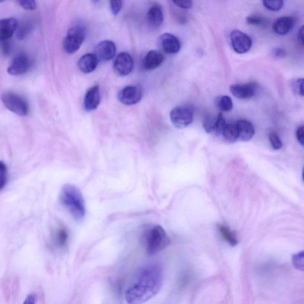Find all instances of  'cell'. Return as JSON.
I'll use <instances>...</instances> for the list:
<instances>
[{"mask_svg":"<svg viewBox=\"0 0 304 304\" xmlns=\"http://www.w3.org/2000/svg\"><path fill=\"white\" fill-rule=\"evenodd\" d=\"M164 278L163 268L158 263H149L141 267L126 290L127 302L142 303L153 298L160 291Z\"/></svg>","mask_w":304,"mask_h":304,"instance_id":"cell-1","label":"cell"},{"mask_svg":"<svg viewBox=\"0 0 304 304\" xmlns=\"http://www.w3.org/2000/svg\"><path fill=\"white\" fill-rule=\"evenodd\" d=\"M60 201L74 220H83L86 214V205L78 187L70 184L64 185L60 192Z\"/></svg>","mask_w":304,"mask_h":304,"instance_id":"cell-2","label":"cell"},{"mask_svg":"<svg viewBox=\"0 0 304 304\" xmlns=\"http://www.w3.org/2000/svg\"><path fill=\"white\" fill-rule=\"evenodd\" d=\"M145 246L148 255H154L163 250L170 244V237L160 225L150 226L144 235Z\"/></svg>","mask_w":304,"mask_h":304,"instance_id":"cell-3","label":"cell"},{"mask_svg":"<svg viewBox=\"0 0 304 304\" xmlns=\"http://www.w3.org/2000/svg\"><path fill=\"white\" fill-rule=\"evenodd\" d=\"M86 37V30L83 27L75 26L69 30L64 39V52L69 54L75 53L83 44Z\"/></svg>","mask_w":304,"mask_h":304,"instance_id":"cell-4","label":"cell"},{"mask_svg":"<svg viewBox=\"0 0 304 304\" xmlns=\"http://www.w3.org/2000/svg\"><path fill=\"white\" fill-rule=\"evenodd\" d=\"M2 100L9 110L18 116L24 117L28 114V104L24 97L19 94L6 92L2 94Z\"/></svg>","mask_w":304,"mask_h":304,"instance_id":"cell-5","label":"cell"},{"mask_svg":"<svg viewBox=\"0 0 304 304\" xmlns=\"http://www.w3.org/2000/svg\"><path fill=\"white\" fill-rule=\"evenodd\" d=\"M170 118L172 124L179 128L187 127L193 120V112L187 107H177L171 111Z\"/></svg>","mask_w":304,"mask_h":304,"instance_id":"cell-6","label":"cell"},{"mask_svg":"<svg viewBox=\"0 0 304 304\" xmlns=\"http://www.w3.org/2000/svg\"><path fill=\"white\" fill-rule=\"evenodd\" d=\"M231 42L233 49L239 54L247 53L252 46L250 37L238 30H233L231 32Z\"/></svg>","mask_w":304,"mask_h":304,"instance_id":"cell-7","label":"cell"},{"mask_svg":"<svg viewBox=\"0 0 304 304\" xmlns=\"http://www.w3.org/2000/svg\"><path fill=\"white\" fill-rule=\"evenodd\" d=\"M134 62L130 54L121 53L117 57L114 62V69L118 75L126 76L133 69Z\"/></svg>","mask_w":304,"mask_h":304,"instance_id":"cell-8","label":"cell"},{"mask_svg":"<svg viewBox=\"0 0 304 304\" xmlns=\"http://www.w3.org/2000/svg\"><path fill=\"white\" fill-rule=\"evenodd\" d=\"M142 94V90L139 86H129L121 90L118 97L121 103L126 106H133L139 102Z\"/></svg>","mask_w":304,"mask_h":304,"instance_id":"cell-9","label":"cell"},{"mask_svg":"<svg viewBox=\"0 0 304 304\" xmlns=\"http://www.w3.org/2000/svg\"><path fill=\"white\" fill-rule=\"evenodd\" d=\"M116 52V45L114 42L111 40H104L96 46L94 54L99 62H104L113 59Z\"/></svg>","mask_w":304,"mask_h":304,"instance_id":"cell-10","label":"cell"},{"mask_svg":"<svg viewBox=\"0 0 304 304\" xmlns=\"http://www.w3.org/2000/svg\"><path fill=\"white\" fill-rule=\"evenodd\" d=\"M230 90L236 98L249 99L255 96L257 85L255 83L235 84L230 87Z\"/></svg>","mask_w":304,"mask_h":304,"instance_id":"cell-11","label":"cell"},{"mask_svg":"<svg viewBox=\"0 0 304 304\" xmlns=\"http://www.w3.org/2000/svg\"><path fill=\"white\" fill-rule=\"evenodd\" d=\"M29 67V61L28 57L24 54H19L13 59L10 63L8 72L10 75H22L28 70Z\"/></svg>","mask_w":304,"mask_h":304,"instance_id":"cell-12","label":"cell"},{"mask_svg":"<svg viewBox=\"0 0 304 304\" xmlns=\"http://www.w3.org/2000/svg\"><path fill=\"white\" fill-rule=\"evenodd\" d=\"M160 44L163 52L168 54H177L181 48V43L177 37L168 33L160 36Z\"/></svg>","mask_w":304,"mask_h":304,"instance_id":"cell-13","label":"cell"},{"mask_svg":"<svg viewBox=\"0 0 304 304\" xmlns=\"http://www.w3.org/2000/svg\"><path fill=\"white\" fill-rule=\"evenodd\" d=\"M295 19L292 16H284L276 20L273 25V29L279 35H285L295 25Z\"/></svg>","mask_w":304,"mask_h":304,"instance_id":"cell-14","label":"cell"},{"mask_svg":"<svg viewBox=\"0 0 304 304\" xmlns=\"http://www.w3.org/2000/svg\"><path fill=\"white\" fill-rule=\"evenodd\" d=\"M100 97L99 87L94 86L90 88L86 93L84 99V107L86 111L95 110L100 104Z\"/></svg>","mask_w":304,"mask_h":304,"instance_id":"cell-15","label":"cell"},{"mask_svg":"<svg viewBox=\"0 0 304 304\" xmlns=\"http://www.w3.org/2000/svg\"><path fill=\"white\" fill-rule=\"evenodd\" d=\"M18 26V20L15 18L2 20L0 22V39L2 42L6 41L11 38Z\"/></svg>","mask_w":304,"mask_h":304,"instance_id":"cell-16","label":"cell"},{"mask_svg":"<svg viewBox=\"0 0 304 304\" xmlns=\"http://www.w3.org/2000/svg\"><path fill=\"white\" fill-rule=\"evenodd\" d=\"M99 60L95 54H86L80 57L77 63L79 69L83 73L88 74L95 70Z\"/></svg>","mask_w":304,"mask_h":304,"instance_id":"cell-17","label":"cell"},{"mask_svg":"<svg viewBox=\"0 0 304 304\" xmlns=\"http://www.w3.org/2000/svg\"><path fill=\"white\" fill-rule=\"evenodd\" d=\"M164 56L157 50H151L145 56L143 62L144 68L147 70L156 69L164 62Z\"/></svg>","mask_w":304,"mask_h":304,"instance_id":"cell-18","label":"cell"},{"mask_svg":"<svg viewBox=\"0 0 304 304\" xmlns=\"http://www.w3.org/2000/svg\"><path fill=\"white\" fill-rule=\"evenodd\" d=\"M236 126L238 130V140L248 141L255 136V128L249 121L244 120H239L236 123Z\"/></svg>","mask_w":304,"mask_h":304,"instance_id":"cell-19","label":"cell"},{"mask_svg":"<svg viewBox=\"0 0 304 304\" xmlns=\"http://www.w3.org/2000/svg\"><path fill=\"white\" fill-rule=\"evenodd\" d=\"M147 19L148 24L153 28L160 26L164 21V13L160 5H155L148 10Z\"/></svg>","mask_w":304,"mask_h":304,"instance_id":"cell-20","label":"cell"},{"mask_svg":"<svg viewBox=\"0 0 304 304\" xmlns=\"http://www.w3.org/2000/svg\"><path fill=\"white\" fill-rule=\"evenodd\" d=\"M218 229L222 237L227 242L228 244L232 246L237 245L238 239L236 232L229 227L227 225L219 224Z\"/></svg>","mask_w":304,"mask_h":304,"instance_id":"cell-21","label":"cell"},{"mask_svg":"<svg viewBox=\"0 0 304 304\" xmlns=\"http://www.w3.org/2000/svg\"><path fill=\"white\" fill-rule=\"evenodd\" d=\"M222 134L225 139L229 143H235V141L238 140V130L236 124H226Z\"/></svg>","mask_w":304,"mask_h":304,"instance_id":"cell-22","label":"cell"},{"mask_svg":"<svg viewBox=\"0 0 304 304\" xmlns=\"http://www.w3.org/2000/svg\"><path fill=\"white\" fill-rule=\"evenodd\" d=\"M216 106L221 111L229 112L233 108L232 99L228 96H221L218 97L215 101Z\"/></svg>","mask_w":304,"mask_h":304,"instance_id":"cell-23","label":"cell"},{"mask_svg":"<svg viewBox=\"0 0 304 304\" xmlns=\"http://www.w3.org/2000/svg\"><path fill=\"white\" fill-rule=\"evenodd\" d=\"M69 235L66 228H61L58 229L56 234V242L60 247H65L68 241Z\"/></svg>","mask_w":304,"mask_h":304,"instance_id":"cell-24","label":"cell"},{"mask_svg":"<svg viewBox=\"0 0 304 304\" xmlns=\"http://www.w3.org/2000/svg\"><path fill=\"white\" fill-rule=\"evenodd\" d=\"M246 23L249 25L258 27H266L268 24V20L262 16L252 15L248 16L246 19Z\"/></svg>","mask_w":304,"mask_h":304,"instance_id":"cell-25","label":"cell"},{"mask_svg":"<svg viewBox=\"0 0 304 304\" xmlns=\"http://www.w3.org/2000/svg\"><path fill=\"white\" fill-rule=\"evenodd\" d=\"M265 8L272 12H278L282 8L283 0H263Z\"/></svg>","mask_w":304,"mask_h":304,"instance_id":"cell-26","label":"cell"},{"mask_svg":"<svg viewBox=\"0 0 304 304\" xmlns=\"http://www.w3.org/2000/svg\"><path fill=\"white\" fill-rule=\"evenodd\" d=\"M218 117V116H209L206 117L204 121V127L206 132H214L216 122H217Z\"/></svg>","mask_w":304,"mask_h":304,"instance_id":"cell-27","label":"cell"},{"mask_svg":"<svg viewBox=\"0 0 304 304\" xmlns=\"http://www.w3.org/2000/svg\"><path fill=\"white\" fill-rule=\"evenodd\" d=\"M292 262L295 269L304 272V251L297 253L293 256Z\"/></svg>","mask_w":304,"mask_h":304,"instance_id":"cell-28","label":"cell"},{"mask_svg":"<svg viewBox=\"0 0 304 304\" xmlns=\"http://www.w3.org/2000/svg\"><path fill=\"white\" fill-rule=\"evenodd\" d=\"M8 182V168L4 162H0V188L3 190Z\"/></svg>","mask_w":304,"mask_h":304,"instance_id":"cell-29","label":"cell"},{"mask_svg":"<svg viewBox=\"0 0 304 304\" xmlns=\"http://www.w3.org/2000/svg\"><path fill=\"white\" fill-rule=\"evenodd\" d=\"M226 126V121L222 114H219L217 122H216L214 133L217 136H220L223 134Z\"/></svg>","mask_w":304,"mask_h":304,"instance_id":"cell-30","label":"cell"},{"mask_svg":"<svg viewBox=\"0 0 304 304\" xmlns=\"http://www.w3.org/2000/svg\"><path fill=\"white\" fill-rule=\"evenodd\" d=\"M269 138L270 144H271V146L273 149L279 150L280 148H282L283 143L281 140H280V138L278 136V134L275 132L270 133Z\"/></svg>","mask_w":304,"mask_h":304,"instance_id":"cell-31","label":"cell"},{"mask_svg":"<svg viewBox=\"0 0 304 304\" xmlns=\"http://www.w3.org/2000/svg\"><path fill=\"white\" fill-rule=\"evenodd\" d=\"M19 4L23 9L27 10H34L36 8L35 0H18Z\"/></svg>","mask_w":304,"mask_h":304,"instance_id":"cell-32","label":"cell"},{"mask_svg":"<svg viewBox=\"0 0 304 304\" xmlns=\"http://www.w3.org/2000/svg\"><path fill=\"white\" fill-rule=\"evenodd\" d=\"M111 11L114 15H117L122 9V0H110Z\"/></svg>","mask_w":304,"mask_h":304,"instance_id":"cell-33","label":"cell"},{"mask_svg":"<svg viewBox=\"0 0 304 304\" xmlns=\"http://www.w3.org/2000/svg\"><path fill=\"white\" fill-rule=\"evenodd\" d=\"M179 8L190 9L192 6V0H172Z\"/></svg>","mask_w":304,"mask_h":304,"instance_id":"cell-34","label":"cell"},{"mask_svg":"<svg viewBox=\"0 0 304 304\" xmlns=\"http://www.w3.org/2000/svg\"><path fill=\"white\" fill-rule=\"evenodd\" d=\"M295 92L300 96H304V78L297 80L295 83Z\"/></svg>","mask_w":304,"mask_h":304,"instance_id":"cell-35","label":"cell"},{"mask_svg":"<svg viewBox=\"0 0 304 304\" xmlns=\"http://www.w3.org/2000/svg\"><path fill=\"white\" fill-rule=\"evenodd\" d=\"M296 137L299 143L304 147V126H300L297 129Z\"/></svg>","mask_w":304,"mask_h":304,"instance_id":"cell-36","label":"cell"},{"mask_svg":"<svg viewBox=\"0 0 304 304\" xmlns=\"http://www.w3.org/2000/svg\"><path fill=\"white\" fill-rule=\"evenodd\" d=\"M36 296L35 293H30L27 296L24 301L25 304H34L36 303Z\"/></svg>","mask_w":304,"mask_h":304,"instance_id":"cell-37","label":"cell"},{"mask_svg":"<svg viewBox=\"0 0 304 304\" xmlns=\"http://www.w3.org/2000/svg\"><path fill=\"white\" fill-rule=\"evenodd\" d=\"M273 54L276 57L282 58L286 56V52L282 48H276L273 50Z\"/></svg>","mask_w":304,"mask_h":304,"instance_id":"cell-38","label":"cell"},{"mask_svg":"<svg viewBox=\"0 0 304 304\" xmlns=\"http://www.w3.org/2000/svg\"><path fill=\"white\" fill-rule=\"evenodd\" d=\"M299 39L304 45V25L300 28L298 33Z\"/></svg>","mask_w":304,"mask_h":304,"instance_id":"cell-39","label":"cell"},{"mask_svg":"<svg viewBox=\"0 0 304 304\" xmlns=\"http://www.w3.org/2000/svg\"><path fill=\"white\" fill-rule=\"evenodd\" d=\"M91 1H92V2L93 3H97V2L100 1V0H91Z\"/></svg>","mask_w":304,"mask_h":304,"instance_id":"cell-40","label":"cell"},{"mask_svg":"<svg viewBox=\"0 0 304 304\" xmlns=\"http://www.w3.org/2000/svg\"><path fill=\"white\" fill-rule=\"evenodd\" d=\"M302 179H303V181L304 182V168L303 169V171H302Z\"/></svg>","mask_w":304,"mask_h":304,"instance_id":"cell-41","label":"cell"},{"mask_svg":"<svg viewBox=\"0 0 304 304\" xmlns=\"http://www.w3.org/2000/svg\"><path fill=\"white\" fill-rule=\"evenodd\" d=\"M4 1H5V0H0V2H3Z\"/></svg>","mask_w":304,"mask_h":304,"instance_id":"cell-42","label":"cell"}]
</instances>
